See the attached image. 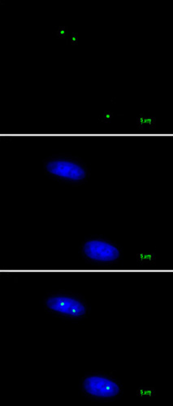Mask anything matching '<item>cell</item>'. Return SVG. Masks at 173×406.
I'll return each mask as SVG.
<instances>
[{"mask_svg":"<svg viewBox=\"0 0 173 406\" xmlns=\"http://www.w3.org/2000/svg\"><path fill=\"white\" fill-rule=\"evenodd\" d=\"M51 309L72 316H81L85 314V308L79 301L66 296H55L46 301Z\"/></svg>","mask_w":173,"mask_h":406,"instance_id":"cell-4","label":"cell"},{"mask_svg":"<svg viewBox=\"0 0 173 406\" xmlns=\"http://www.w3.org/2000/svg\"><path fill=\"white\" fill-rule=\"evenodd\" d=\"M83 386L86 392L98 397H114L118 395L120 388L110 379L93 377L85 379Z\"/></svg>","mask_w":173,"mask_h":406,"instance_id":"cell-3","label":"cell"},{"mask_svg":"<svg viewBox=\"0 0 173 406\" xmlns=\"http://www.w3.org/2000/svg\"><path fill=\"white\" fill-rule=\"evenodd\" d=\"M46 170L59 177L72 181L83 180L86 174L80 165L66 160L51 161L46 164Z\"/></svg>","mask_w":173,"mask_h":406,"instance_id":"cell-2","label":"cell"},{"mask_svg":"<svg viewBox=\"0 0 173 406\" xmlns=\"http://www.w3.org/2000/svg\"><path fill=\"white\" fill-rule=\"evenodd\" d=\"M86 256L95 261L111 262L120 257L118 249L112 244L101 241H90L84 246Z\"/></svg>","mask_w":173,"mask_h":406,"instance_id":"cell-1","label":"cell"}]
</instances>
